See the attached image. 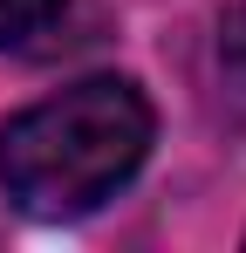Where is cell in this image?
Returning <instances> with one entry per match:
<instances>
[{"label": "cell", "instance_id": "obj_1", "mask_svg": "<svg viewBox=\"0 0 246 253\" xmlns=\"http://www.w3.org/2000/svg\"><path fill=\"white\" fill-rule=\"evenodd\" d=\"M158 110L130 76H82L0 130V185L28 219H82L144 171Z\"/></svg>", "mask_w": 246, "mask_h": 253}, {"label": "cell", "instance_id": "obj_2", "mask_svg": "<svg viewBox=\"0 0 246 253\" xmlns=\"http://www.w3.org/2000/svg\"><path fill=\"white\" fill-rule=\"evenodd\" d=\"M69 14H76V0H0V48L41 55L69 28Z\"/></svg>", "mask_w": 246, "mask_h": 253}, {"label": "cell", "instance_id": "obj_3", "mask_svg": "<svg viewBox=\"0 0 246 253\" xmlns=\"http://www.w3.org/2000/svg\"><path fill=\"white\" fill-rule=\"evenodd\" d=\"M219 55L233 62V76H246V0L226 14V28H219Z\"/></svg>", "mask_w": 246, "mask_h": 253}]
</instances>
